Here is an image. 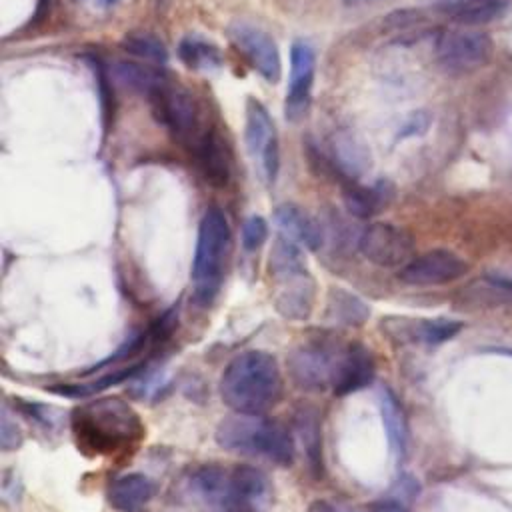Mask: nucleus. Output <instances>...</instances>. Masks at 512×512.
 <instances>
[{
    "label": "nucleus",
    "instance_id": "obj_1",
    "mask_svg": "<svg viewBox=\"0 0 512 512\" xmlns=\"http://www.w3.org/2000/svg\"><path fill=\"white\" fill-rule=\"evenodd\" d=\"M70 428L78 450L88 456L128 454L146 434L138 412L116 396L96 398L74 408Z\"/></svg>",
    "mask_w": 512,
    "mask_h": 512
},
{
    "label": "nucleus",
    "instance_id": "obj_2",
    "mask_svg": "<svg viewBox=\"0 0 512 512\" xmlns=\"http://www.w3.org/2000/svg\"><path fill=\"white\" fill-rule=\"evenodd\" d=\"M188 488L208 512H266L272 496L268 476L246 464H204L190 474Z\"/></svg>",
    "mask_w": 512,
    "mask_h": 512
},
{
    "label": "nucleus",
    "instance_id": "obj_3",
    "mask_svg": "<svg viewBox=\"0 0 512 512\" xmlns=\"http://www.w3.org/2000/svg\"><path fill=\"white\" fill-rule=\"evenodd\" d=\"M282 396V374L272 354L246 350L234 356L220 376V398L236 414L260 416Z\"/></svg>",
    "mask_w": 512,
    "mask_h": 512
},
{
    "label": "nucleus",
    "instance_id": "obj_4",
    "mask_svg": "<svg viewBox=\"0 0 512 512\" xmlns=\"http://www.w3.org/2000/svg\"><path fill=\"white\" fill-rule=\"evenodd\" d=\"M214 436L220 448L236 454L264 458L278 466H290L294 462L296 444L290 430L262 414L228 416L218 422Z\"/></svg>",
    "mask_w": 512,
    "mask_h": 512
},
{
    "label": "nucleus",
    "instance_id": "obj_5",
    "mask_svg": "<svg viewBox=\"0 0 512 512\" xmlns=\"http://www.w3.org/2000/svg\"><path fill=\"white\" fill-rule=\"evenodd\" d=\"M232 246V232L226 214L210 206L198 226L196 252L192 260V296L198 306H208L220 292L226 258Z\"/></svg>",
    "mask_w": 512,
    "mask_h": 512
},
{
    "label": "nucleus",
    "instance_id": "obj_6",
    "mask_svg": "<svg viewBox=\"0 0 512 512\" xmlns=\"http://www.w3.org/2000/svg\"><path fill=\"white\" fill-rule=\"evenodd\" d=\"M270 272L276 280L274 306L288 320H306L314 308L316 286L300 246L278 234L270 252Z\"/></svg>",
    "mask_w": 512,
    "mask_h": 512
},
{
    "label": "nucleus",
    "instance_id": "obj_7",
    "mask_svg": "<svg viewBox=\"0 0 512 512\" xmlns=\"http://www.w3.org/2000/svg\"><path fill=\"white\" fill-rule=\"evenodd\" d=\"M436 60L450 74H472L486 66L494 52V42L484 30L470 26L446 28L436 36Z\"/></svg>",
    "mask_w": 512,
    "mask_h": 512
},
{
    "label": "nucleus",
    "instance_id": "obj_8",
    "mask_svg": "<svg viewBox=\"0 0 512 512\" xmlns=\"http://www.w3.org/2000/svg\"><path fill=\"white\" fill-rule=\"evenodd\" d=\"M340 348V344L326 338H314L296 346L288 356L292 382L306 392H322L330 388Z\"/></svg>",
    "mask_w": 512,
    "mask_h": 512
},
{
    "label": "nucleus",
    "instance_id": "obj_9",
    "mask_svg": "<svg viewBox=\"0 0 512 512\" xmlns=\"http://www.w3.org/2000/svg\"><path fill=\"white\" fill-rule=\"evenodd\" d=\"M246 146L252 158L258 160L260 170L268 184L276 182L280 170V146L276 126L264 108V104L256 98H248L246 102V126H244Z\"/></svg>",
    "mask_w": 512,
    "mask_h": 512
},
{
    "label": "nucleus",
    "instance_id": "obj_10",
    "mask_svg": "<svg viewBox=\"0 0 512 512\" xmlns=\"http://www.w3.org/2000/svg\"><path fill=\"white\" fill-rule=\"evenodd\" d=\"M358 250L368 262L376 266L402 268L412 260L414 240L406 230L390 222H372L360 234Z\"/></svg>",
    "mask_w": 512,
    "mask_h": 512
},
{
    "label": "nucleus",
    "instance_id": "obj_11",
    "mask_svg": "<svg viewBox=\"0 0 512 512\" xmlns=\"http://www.w3.org/2000/svg\"><path fill=\"white\" fill-rule=\"evenodd\" d=\"M150 102L158 122H162L174 134V138L190 146L198 140L202 134L198 126L200 114L194 98L186 90L166 84L158 94L150 98Z\"/></svg>",
    "mask_w": 512,
    "mask_h": 512
},
{
    "label": "nucleus",
    "instance_id": "obj_12",
    "mask_svg": "<svg viewBox=\"0 0 512 512\" xmlns=\"http://www.w3.org/2000/svg\"><path fill=\"white\" fill-rule=\"evenodd\" d=\"M228 38L262 78L278 82L282 74L280 50L266 30L250 22H232L228 26Z\"/></svg>",
    "mask_w": 512,
    "mask_h": 512
},
{
    "label": "nucleus",
    "instance_id": "obj_13",
    "mask_svg": "<svg viewBox=\"0 0 512 512\" xmlns=\"http://www.w3.org/2000/svg\"><path fill=\"white\" fill-rule=\"evenodd\" d=\"M468 264L458 254L436 248L412 258L398 270V280L408 286H440L462 278Z\"/></svg>",
    "mask_w": 512,
    "mask_h": 512
},
{
    "label": "nucleus",
    "instance_id": "obj_14",
    "mask_svg": "<svg viewBox=\"0 0 512 512\" xmlns=\"http://www.w3.org/2000/svg\"><path fill=\"white\" fill-rule=\"evenodd\" d=\"M314 70H316V54L312 46L304 40H296L290 46L288 90L284 98V114L292 122H298L310 106Z\"/></svg>",
    "mask_w": 512,
    "mask_h": 512
},
{
    "label": "nucleus",
    "instance_id": "obj_15",
    "mask_svg": "<svg viewBox=\"0 0 512 512\" xmlns=\"http://www.w3.org/2000/svg\"><path fill=\"white\" fill-rule=\"evenodd\" d=\"M376 374L372 352L360 342H348L340 348L330 390L334 396H346L366 388Z\"/></svg>",
    "mask_w": 512,
    "mask_h": 512
},
{
    "label": "nucleus",
    "instance_id": "obj_16",
    "mask_svg": "<svg viewBox=\"0 0 512 512\" xmlns=\"http://www.w3.org/2000/svg\"><path fill=\"white\" fill-rule=\"evenodd\" d=\"M156 486L142 472H130L114 478L106 490L108 502L118 512H146Z\"/></svg>",
    "mask_w": 512,
    "mask_h": 512
},
{
    "label": "nucleus",
    "instance_id": "obj_17",
    "mask_svg": "<svg viewBox=\"0 0 512 512\" xmlns=\"http://www.w3.org/2000/svg\"><path fill=\"white\" fill-rule=\"evenodd\" d=\"M274 220L278 224L280 234L296 242L298 246H304L308 250H318L324 242L322 226L298 204H292V202L280 204L274 212Z\"/></svg>",
    "mask_w": 512,
    "mask_h": 512
},
{
    "label": "nucleus",
    "instance_id": "obj_18",
    "mask_svg": "<svg viewBox=\"0 0 512 512\" xmlns=\"http://www.w3.org/2000/svg\"><path fill=\"white\" fill-rule=\"evenodd\" d=\"M190 148L206 180L212 186H226L230 180V156L220 136L214 130H206Z\"/></svg>",
    "mask_w": 512,
    "mask_h": 512
},
{
    "label": "nucleus",
    "instance_id": "obj_19",
    "mask_svg": "<svg viewBox=\"0 0 512 512\" xmlns=\"http://www.w3.org/2000/svg\"><path fill=\"white\" fill-rule=\"evenodd\" d=\"M398 322V328H386L400 334L402 340L410 342H422V344H442L450 338H454L462 330V322L450 320V318H418V320H406V318H394Z\"/></svg>",
    "mask_w": 512,
    "mask_h": 512
},
{
    "label": "nucleus",
    "instance_id": "obj_20",
    "mask_svg": "<svg viewBox=\"0 0 512 512\" xmlns=\"http://www.w3.org/2000/svg\"><path fill=\"white\" fill-rule=\"evenodd\" d=\"M378 404H380L382 424H384V430H386L390 450L400 460V458H404L406 446H408V422H406L402 404L398 402L396 394L388 386L380 388Z\"/></svg>",
    "mask_w": 512,
    "mask_h": 512
},
{
    "label": "nucleus",
    "instance_id": "obj_21",
    "mask_svg": "<svg viewBox=\"0 0 512 512\" xmlns=\"http://www.w3.org/2000/svg\"><path fill=\"white\" fill-rule=\"evenodd\" d=\"M146 366V360H138L132 362L128 366H120V368H112L110 372L90 380V382H62V384H54L48 386L46 390L58 394V396H68V398H86V396H94L114 384H120L132 376H136L138 372H142Z\"/></svg>",
    "mask_w": 512,
    "mask_h": 512
},
{
    "label": "nucleus",
    "instance_id": "obj_22",
    "mask_svg": "<svg viewBox=\"0 0 512 512\" xmlns=\"http://www.w3.org/2000/svg\"><path fill=\"white\" fill-rule=\"evenodd\" d=\"M114 74L116 78L128 86L130 90L146 96L148 100L158 94L168 82L166 74L162 70H156L152 66H144V64H138V62H116L114 64Z\"/></svg>",
    "mask_w": 512,
    "mask_h": 512
},
{
    "label": "nucleus",
    "instance_id": "obj_23",
    "mask_svg": "<svg viewBox=\"0 0 512 512\" xmlns=\"http://www.w3.org/2000/svg\"><path fill=\"white\" fill-rule=\"evenodd\" d=\"M326 312L332 322L344 324V326H360L370 316L368 304L344 288L330 290Z\"/></svg>",
    "mask_w": 512,
    "mask_h": 512
},
{
    "label": "nucleus",
    "instance_id": "obj_24",
    "mask_svg": "<svg viewBox=\"0 0 512 512\" xmlns=\"http://www.w3.org/2000/svg\"><path fill=\"white\" fill-rule=\"evenodd\" d=\"M390 198L386 184H376L372 188H364L354 180L344 186V204L350 214L358 218H368L378 212L386 200Z\"/></svg>",
    "mask_w": 512,
    "mask_h": 512
},
{
    "label": "nucleus",
    "instance_id": "obj_25",
    "mask_svg": "<svg viewBox=\"0 0 512 512\" xmlns=\"http://www.w3.org/2000/svg\"><path fill=\"white\" fill-rule=\"evenodd\" d=\"M178 56L190 70H214L222 64V52L202 36H184L178 44Z\"/></svg>",
    "mask_w": 512,
    "mask_h": 512
},
{
    "label": "nucleus",
    "instance_id": "obj_26",
    "mask_svg": "<svg viewBox=\"0 0 512 512\" xmlns=\"http://www.w3.org/2000/svg\"><path fill=\"white\" fill-rule=\"evenodd\" d=\"M506 8L504 0H468L444 10L460 26H480L498 18Z\"/></svg>",
    "mask_w": 512,
    "mask_h": 512
},
{
    "label": "nucleus",
    "instance_id": "obj_27",
    "mask_svg": "<svg viewBox=\"0 0 512 512\" xmlns=\"http://www.w3.org/2000/svg\"><path fill=\"white\" fill-rule=\"evenodd\" d=\"M296 430L304 444V452L310 462V468H314L316 474L322 472V434H320L316 412L300 410L296 414Z\"/></svg>",
    "mask_w": 512,
    "mask_h": 512
},
{
    "label": "nucleus",
    "instance_id": "obj_28",
    "mask_svg": "<svg viewBox=\"0 0 512 512\" xmlns=\"http://www.w3.org/2000/svg\"><path fill=\"white\" fill-rule=\"evenodd\" d=\"M122 48L138 58H144L154 64H164L168 60V50L164 42L148 32H132L122 40Z\"/></svg>",
    "mask_w": 512,
    "mask_h": 512
},
{
    "label": "nucleus",
    "instance_id": "obj_29",
    "mask_svg": "<svg viewBox=\"0 0 512 512\" xmlns=\"http://www.w3.org/2000/svg\"><path fill=\"white\" fill-rule=\"evenodd\" d=\"M268 238V224L262 216L252 214L250 218L244 220L242 224V246L248 252L258 250Z\"/></svg>",
    "mask_w": 512,
    "mask_h": 512
},
{
    "label": "nucleus",
    "instance_id": "obj_30",
    "mask_svg": "<svg viewBox=\"0 0 512 512\" xmlns=\"http://www.w3.org/2000/svg\"><path fill=\"white\" fill-rule=\"evenodd\" d=\"M94 64V76H96V84H98V90H100V100H102V112H104V122L108 124L110 122V116H112V90L108 88V78H106V70L102 66L100 60H92Z\"/></svg>",
    "mask_w": 512,
    "mask_h": 512
},
{
    "label": "nucleus",
    "instance_id": "obj_31",
    "mask_svg": "<svg viewBox=\"0 0 512 512\" xmlns=\"http://www.w3.org/2000/svg\"><path fill=\"white\" fill-rule=\"evenodd\" d=\"M0 438H2V448L4 450H14L22 444V432L16 422L10 420V416L4 412L2 414V428H0Z\"/></svg>",
    "mask_w": 512,
    "mask_h": 512
},
{
    "label": "nucleus",
    "instance_id": "obj_32",
    "mask_svg": "<svg viewBox=\"0 0 512 512\" xmlns=\"http://www.w3.org/2000/svg\"><path fill=\"white\" fill-rule=\"evenodd\" d=\"M428 124H430L428 114H426V112H416V114H412V116L404 122V126L398 130L396 140H404V138H410V136H418V134L426 132Z\"/></svg>",
    "mask_w": 512,
    "mask_h": 512
},
{
    "label": "nucleus",
    "instance_id": "obj_33",
    "mask_svg": "<svg viewBox=\"0 0 512 512\" xmlns=\"http://www.w3.org/2000/svg\"><path fill=\"white\" fill-rule=\"evenodd\" d=\"M50 4H52V0H38L36 2V10H34V16L30 18V26H38L48 16Z\"/></svg>",
    "mask_w": 512,
    "mask_h": 512
},
{
    "label": "nucleus",
    "instance_id": "obj_34",
    "mask_svg": "<svg viewBox=\"0 0 512 512\" xmlns=\"http://www.w3.org/2000/svg\"><path fill=\"white\" fill-rule=\"evenodd\" d=\"M370 512H406V510L396 500H382V502H376Z\"/></svg>",
    "mask_w": 512,
    "mask_h": 512
},
{
    "label": "nucleus",
    "instance_id": "obj_35",
    "mask_svg": "<svg viewBox=\"0 0 512 512\" xmlns=\"http://www.w3.org/2000/svg\"><path fill=\"white\" fill-rule=\"evenodd\" d=\"M376 2H382V0H344V4H348V6H366V4H376Z\"/></svg>",
    "mask_w": 512,
    "mask_h": 512
},
{
    "label": "nucleus",
    "instance_id": "obj_36",
    "mask_svg": "<svg viewBox=\"0 0 512 512\" xmlns=\"http://www.w3.org/2000/svg\"><path fill=\"white\" fill-rule=\"evenodd\" d=\"M118 0H100V4L104 6V8H110V6H114Z\"/></svg>",
    "mask_w": 512,
    "mask_h": 512
}]
</instances>
